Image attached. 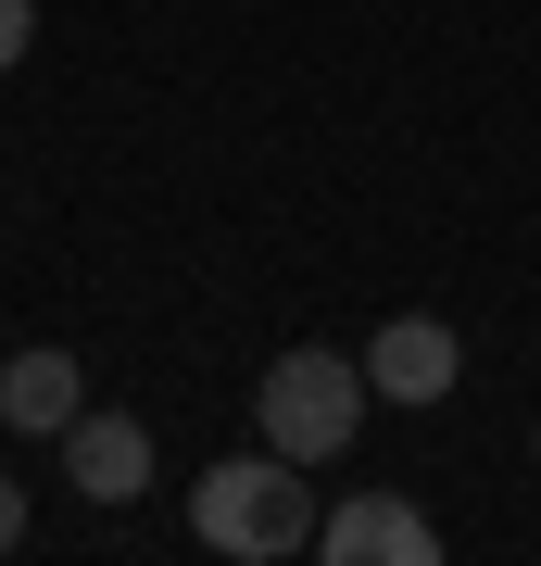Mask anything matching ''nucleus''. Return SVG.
<instances>
[{
  "label": "nucleus",
  "instance_id": "8",
  "mask_svg": "<svg viewBox=\"0 0 541 566\" xmlns=\"http://www.w3.org/2000/svg\"><path fill=\"white\" fill-rule=\"evenodd\" d=\"M13 542H25V491L0 479V554H13Z\"/></svg>",
  "mask_w": 541,
  "mask_h": 566
},
{
  "label": "nucleus",
  "instance_id": "2",
  "mask_svg": "<svg viewBox=\"0 0 541 566\" xmlns=\"http://www.w3.org/2000/svg\"><path fill=\"white\" fill-rule=\"evenodd\" d=\"M365 403H378V390H365V365H353V353H327V340L278 353V365H264V390H252L264 441H278L290 465H327V453L365 428Z\"/></svg>",
  "mask_w": 541,
  "mask_h": 566
},
{
  "label": "nucleus",
  "instance_id": "6",
  "mask_svg": "<svg viewBox=\"0 0 541 566\" xmlns=\"http://www.w3.org/2000/svg\"><path fill=\"white\" fill-rule=\"evenodd\" d=\"M89 416V378H76V353H13L0 365V428H39V441H63V428Z\"/></svg>",
  "mask_w": 541,
  "mask_h": 566
},
{
  "label": "nucleus",
  "instance_id": "7",
  "mask_svg": "<svg viewBox=\"0 0 541 566\" xmlns=\"http://www.w3.org/2000/svg\"><path fill=\"white\" fill-rule=\"evenodd\" d=\"M25 51H39V13H25V0H0V76H13Z\"/></svg>",
  "mask_w": 541,
  "mask_h": 566
},
{
  "label": "nucleus",
  "instance_id": "3",
  "mask_svg": "<svg viewBox=\"0 0 541 566\" xmlns=\"http://www.w3.org/2000/svg\"><path fill=\"white\" fill-rule=\"evenodd\" d=\"M454 378H466V340L441 315H391L378 340H365V390H378V403H441Z\"/></svg>",
  "mask_w": 541,
  "mask_h": 566
},
{
  "label": "nucleus",
  "instance_id": "5",
  "mask_svg": "<svg viewBox=\"0 0 541 566\" xmlns=\"http://www.w3.org/2000/svg\"><path fill=\"white\" fill-rule=\"evenodd\" d=\"M63 479H76L89 504H139L152 491V428L139 416H76L63 428Z\"/></svg>",
  "mask_w": 541,
  "mask_h": 566
},
{
  "label": "nucleus",
  "instance_id": "1",
  "mask_svg": "<svg viewBox=\"0 0 541 566\" xmlns=\"http://www.w3.org/2000/svg\"><path fill=\"white\" fill-rule=\"evenodd\" d=\"M189 528H201V554H227V566H290V554H315V479L264 441V453H227V465H201V491H189Z\"/></svg>",
  "mask_w": 541,
  "mask_h": 566
},
{
  "label": "nucleus",
  "instance_id": "4",
  "mask_svg": "<svg viewBox=\"0 0 541 566\" xmlns=\"http://www.w3.org/2000/svg\"><path fill=\"white\" fill-rule=\"evenodd\" d=\"M315 554H327V566H428V554H441V528L403 504V491H353V504L315 528Z\"/></svg>",
  "mask_w": 541,
  "mask_h": 566
}]
</instances>
